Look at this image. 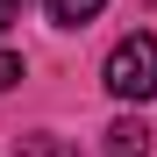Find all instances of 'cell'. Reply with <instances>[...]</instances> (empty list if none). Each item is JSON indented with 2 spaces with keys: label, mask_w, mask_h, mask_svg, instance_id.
Segmentation results:
<instances>
[{
  "label": "cell",
  "mask_w": 157,
  "mask_h": 157,
  "mask_svg": "<svg viewBox=\"0 0 157 157\" xmlns=\"http://www.w3.org/2000/svg\"><path fill=\"white\" fill-rule=\"evenodd\" d=\"M43 7H50V21H57V29H86L107 0H43Z\"/></svg>",
  "instance_id": "3957f363"
},
{
  "label": "cell",
  "mask_w": 157,
  "mask_h": 157,
  "mask_svg": "<svg viewBox=\"0 0 157 157\" xmlns=\"http://www.w3.org/2000/svg\"><path fill=\"white\" fill-rule=\"evenodd\" d=\"M14 157H78V150L57 136H14Z\"/></svg>",
  "instance_id": "277c9868"
},
{
  "label": "cell",
  "mask_w": 157,
  "mask_h": 157,
  "mask_svg": "<svg viewBox=\"0 0 157 157\" xmlns=\"http://www.w3.org/2000/svg\"><path fill=\"white\" fill-rule=\"evenodd\" d=\"M7 7H29V0H7Z\"/></svg>",
  "instance_id": "52a82bcc"
},
{
  "label": "cell",
  "mask_w": 157,
  "mask_h": 157,
  "mask_svg": "<svg viewBox=\"0 0 157 157\" xmlns=\"http://www.w3.org/2000/svg\"><path fill=\"white\" fill-rule=\"evenodd\" d=\"M107 157H150V128H143L136 114H121V121L107 128Z\"/></svg>",
  "instance_id": "7a4b0ae2"
},
{
  "label": "cell",
  "mask_w": 157,
  "mask_h": 157,
  "mask_svg": "<svg viewBox=\"0 0 157 157\" xmlns=\"http://www.w3.org/2000/svg\"><path fill=\"white\" fill-rule=\"evenodd\" d=\"M7 14H14V7H7V0H0V29H7Z\"/></svg>",
  "instance_id": "8992f818"
},
{
  "label": "cell",
  "mask_w": 157,
  "mask_h": 157,
  "mask_svg": "<svg viewBox=\"0 0 157 157\" xmlns=\"http://www.w3.org/2000/svg\"><path fill=\"white\" fill-rule=\"evenodd\" d=\"M14 78H21V57H14V50H0V93H7Z\"/></svg>",
  "instance_id": "5b68a950"
},
{
  "label": "cell",
  "mask_w": 157,
  "mask_h": 157,
  "mask_svg": "<svg viewBox=\"0 0 157 157\" xmlns=\"http://www.w3.org/2000/svg\"><path fill=\"white\" fill-rule=\"evenodd\" d=\"M107 93L114 100H157V36H121L107 50Z\"/></svg>",
  "instance_id": "6da1fadb"
}]
</instances>
